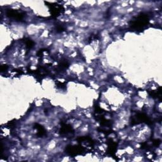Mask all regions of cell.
Returning a JSON list of instances; mask_svg holds the SVG:
<instances>
[{
    "instance_id": "cell-1",
    "label": "cell",
    "mask_w": 162,
    "mask_h": 162,
    "mask_svg": "<svg viewBox=\"0 0 162 162\" xmlns=\"http://www.w3.org/2000/svg\"><path fill=\"white\" fill-rule=\"evenodd\" d=\"M149 22L148 17L146 15L141 14L139 15L136 19L132 22L131 26L132 28H135L136 29L143 28V27L146 25Z\"/></svg>"
},
{
    "instance_id": "cell-2",
    "label": "cell",
    "mask_w": 162,
    "mask_h": 162,
    "mask_svg": "<svg viewBox=\"0 0 162 162\" xmlns=\"http://www.w3.org/2000/svg\"><path fill=\"white\" fill-rule=\"evenodd\" d=\"M7 15L8 17L13 18L16 20H22L24 17V15L22 13L15 10H8L7 12Z\"/></svg>"
},
{
    "instance_id": "cell-3",
    "label": "cell",
    "mask_w": 162,
    "mask_h": 162,
    "mask_svg": "<svg viewBox=\"0 0 162 162\" xmlns=\"http://www.w3.org/2000/svg\"><path fill=\"white\" fill-rule=\"evenodd\" d=\"M50 10L53 15L57 16V15L59 14V13L61 12V6H59V5L57 4H49Z\"/></svg>"
},
{
    "instance_id": "cell-4",
    "label": "cell",
    "mask_w": 162,
    "mask_h": 162,
    "mask_svg": "<svg viewBox=\"0 0 162 162\" xmlns=\"http://www.w3.org/2000/svg\"><path fill=\"white\" fill-rule=\"evenodd\" d=\"M25 43L26 44L27 48L29 49H31L34 46V42L30 39H26Z\"/></svg>"
}]
</instances>
